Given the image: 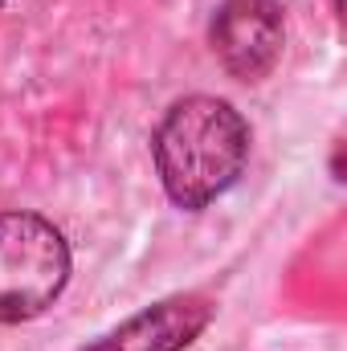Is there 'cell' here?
Listing matches in <instances>:
<instances>
[{
  "label": "cell",
  "instance_id": "6da1fadb",
  "mask_svg": "<svg viewBox=\"0 0 347 351\" xmlns=\"http://www.w3.org/2000/svg\"><path fill=\"white\" fill-rule=\"evenodd\" d=\"M152 156L168 200L184 213H200L241 180L250 160V123L225 98L188 94L164 110L152 135Z\"/></svg>",
  "mask_w": 347,
  "mask_h": 351
},
{
  "label": "cell",
  "instance_id": "7a4b0ae2",
  "mask_svg": "<svg viewBox=\"0 0 347 351\" xmlns=\"http://www.w3.org/2000/svg\"><path fill=\"white\" fill-rule=\"evenodd\" d=\"M70 282V245L37 213H0V323L37 319Z\"/></svg>",
  "mask_w": 347,
  "mask_h": 351
},
{
  "label": "cell",
  "instance_id": "3957f363",
  "mask_svg": "<svg viewBox=\"0 0 347 351\" xmlns=\"http://www.w3.org/2000/svg\"><path fill=\"white\" fill-rule=\"evenodd\" d=\"M217 62L237 82H261L286 45V16L278 0H221L208 29Z\"/></svg>",
  "mask_w": 347,
  "mask_h": 351
},
{
  "label": "cell",
  "instance_id": "277c9868",
  "mask_svg": "<svg viewBox=\"0 0 347 351\" xmlns=\"http://www.w3.org/2000/svg\"><path fill=\"white\" fill-rule=\"evenodd\" d=\"M213 302L204 294H172L131 319H123L115 331L98 335L82 351H184L208 327Z\"/></svg>",
  "mask_w": 347,
  "mask_h": 351
},
{
  "label": "cell",
  "instance_id": "5b68a950",
  "mask_svg": "<svg viewBox=\"0 0 347 351\" xmlns=\"http://www.w3.org/2000/svg\"><path fill=\"white\" fill-rule=\"evenodd\" d=\"M0 4H4V0H0Z\"/></svg>",
  "mask_w": 347,
  "mask_h": 351
}]
</instances>
